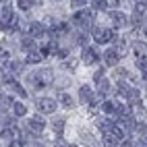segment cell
Wrapping results in <instances>:
<instances>
[{
  "mask_svg": "<svg viewBox=\"0 0 147 147\" xmlns=\"http://www.w3.org/2000/svg\"><path fill=\"white\" fill-rule=\"evenodd\" d=\"M31 81H33L37 87H46V85H50V83L54 81V75H52V71H50V68H44V71H37V73H33Z\"/></svg>",
  "mask_w": 147,
  "mask_h": 147,
  "instance_id": "6da1fadb",
  "label": "cell"
},
{
  "mask_svg": "<svg viewBox=\"0 0 147 147\" xmlns=\"http://www.w3.org/2000/svg\"><path fill=\"white\" fill-rule=\"evenodd\" d=\"M93 40L97 44H108V42H114V31L112 29H104V27H95L93 29Z\"/></svg>",
  "mask_w": 147,
  "mask_h": 147,
  "instance_id": "7a4b0ae2",
  "label": "cell"
},
{
  "mask_svg": "<svg viewBox=\"0 0 147 147\" xmlns=\"http://www.w3.org/2000/svg\"><path fill=\"white\" fill-rule=\"evenodd\" d=\"M37 110L42 114H52V112H56V102L50 100V97H40L37 100Z\"/></svg>",
  "mask_w": 147,
  "mask_h": 147,
  "instance_id": "3957f363",
  "label": "cell"
},
{
  "mask_svg": "<svg viewBox=\"0 0 147 147\" xmlns=\"http://www.w3.org/2000/svg\"><path fill=\"white\" fill-rule=\"evenodd\" d=\"M73 21L77 25H83V27H89L93 23V13L91 11H79L75 17H73Z\"/></svg>",
  "mask_w": 147,
  "mask_h": 147,
  "instance_id": "277c9868",
  "label": "cell"
},
{
  "mask_svg": "<svg viewBox=\"0 0 147 147\" xmlns=\"http://www.w3.org/2000/svg\"><path fill=\"white\" fill-rule=\"evenodd\" d=\"M83 62L85 64H93V62H97V52L93 50V48H83Z\"/></svg>",
  "mask_w": 147,
  "mask_h": 147,
  "instance_id": "5b68a950",
  "label": "cell"
},
{
  "mask_svg": "<svg viewBox=\"0 0 147 147\" xmlns=\"http://www.w3.org/2000/svg\"><path fill=\"white\" fill-rule=\"evenodd\" d=\"M110 21L114 23V27H124L126 25V17L122 13H118V11H112L110 13Z\"/></svg>",
  "mask_w": 147,
  "mask_h": 147,
  "instance_id": "8992f818",
  "label": "cell"
},
{
  "mask_svg": "<svg viewBox=\"0 0 147 147\" xmlns=\"http://www.w3.org/2000/svg\"><path fill=\"white\" fill-rule=\"evenodd\" d=\"M104 60H106L108 66H116V64H118V60H120V56H118V52H116V50H108V52L104 54Z\"/></svg>",
  "mask_w": 147,
  "mask_h": 147,
  "instance_id": "52a82bcc",
  "label": "cell"
},
{
  "mask_svg": "<svg viewBox=\"0 0 147 147\" xmlns=\"http://www.w3.org/2000/svg\"><path fill=\"white\" fill-rule=\"evenodd\" d=\"M135 56H137V60H145L147 58V44L145 42H137L135 44Z\"/></svg>",
  "mask_w": 147,
  "mask_h": 147,
  "instance_id": "ba28073f",
  "label": "cell"
},
{
  "mask_svg": "<svg viewBox=\"0 0 147 147\" xmlns=\"http://www.w3.org/2000/svg\"><path fill=\"white\" fill-rule=\"evenodd\" d=\"M44 126H46V122H44V118H42V116H33V118L31 120H29V129H31V131H44Z\"/></svg>",
  "mask_w": 147,
  "mask_h": 147,
  "instance_id": "9c48e42d",
  "label": "cell"
},
{
  "mask_svg": "<svg viewBox=\"0 0 147 147\" xmlns=\"http://www.w3.org/2000/svg\"><path fill=\"white\" fill-rule=\"evenodd\" d=\"M13 19H15V17H13V11H11V6L6 4V6L2 8V15H0V21H2V23H11ZM2 29H4V25H2Z\"/></svg>",
  "mask_w": 147,
  "mask_h": 147,
  "instance_id": "30bf717a",
  "label": "cell"
},
{
  "mask_svg": "<svg viewBox=\"0 0 147 147\" xmlns=\"http://www.w3.org/2000/svg\"><path fill=\"white\" fill-rule=\"evenodd\" d=\"M129 102H131V106H137V108L141 106V95H139V89H131V91H129Z\"/></svg>",
  "mask_w": 147,
  "mask_h": 147,
  "instance_id": "8fae6325",
  "label": "cell"
},
{
  "mask_svg": "<svg viewBox=\"0 0 147 147\" xmlns=\"http://www.w3.org/2000/svg\"><path fill=\"white\" fill-rule=\"evenodd\" d=\"M33 4H42V0H19V8L21 11H29Z\"/></svg>",
  "mask_w": 147,
  "mask_h": 147,
  "instance_id": "7c38bea8",
  "label": "cell"
},
{
  "mask_svg": "<svg viewBox=\"0 0 147 147\" xmlns=\"http://www.w3.org/2000/svg\"><path fill=\"white\" fill-rule=\"evenodd\" d=\"M97 91H100L102 95H106L108 91H110V81H108V79H100V81H97Z\"/></svg>",
  "mask_w": 147,
  "mask_h": 147,
  "instance_id": "4fadbf2b",
  "label": "cell"
},
{
  "mask_svg": "<svg viewBox=\"0 0 147 147\" xmlns=\"http://www.w3.org/2000/svg\"><path fill=\"white\" fill-rule=\"evenodd\" d=\"M79 95H81V100L87 104V102L91 100V95H93V93H91V89H89L87 85H83V87H81V91H79Z\"/></svg>",
  "mask_w": 147,
  "mask_h": 147,
  "instance_id": "5bb4252c",
  "label": "cell"
},
{
  "mask_svg": "<svg viewBox=\"0 0 147 147\" xmlns=\"http://www.w3.org/2000/svg\"><path fill=\"white\" fill-rule=\"evenodd\" d=\"M58 100H60V104L64 108H73V97L68 95V93H60V95H58Z\"/></svg>",
  "mask_w": 147,
  "mask_h": 147,
  "instance_id": "9a60e30c",
  "label": "cell"
},
{
  "mask_svg": "<svg viewBox=\"0 0 147 147\" xmlns=\"http://www.w3.org/2000/svg\"><path fill=\"white\" fill-rule=\"evenodd\" d=\"M102 108H104V112H108V114H114L116 110H118V106H116L114 102H104Z\"/></svg>",
  "mask_w": 147,
  "mask_h": 147,
  "instance_id": "2e32d148",
  "label": "cell"
},
{
  "mask_svg": "<svg viewBox=\"0 0 147 147\" xmlns=\"http://www.w3.org/2000/svg\"><path fill=\"white\" fill-rule=\"evenodd\" d=\"M13 110H15V116H25V114H27V106H23V104H13Z\"/></svg>",
  "mask_w": 147,
  "mask_h": 147,
  "instance_id": "e0dca14e",
  "label": "cell"
},
{
  "mask_svg": "<svg viewBox=\"0 0 147 147\" xmlns=\"http://www.w3.org/2000/svg\"><path fill=\"white\" fill-rule=\"evenodd\" d=\"M29 31H31V35H42L44 33V27L40 23H31V25H29Z\"/></svg>",
  "mask_w": 147,
  "mask_h": 147,
  "instance_id": "ac0fdd59",
  "label": "cell"
},
{
  "mask_svg": "<svg viewBox=\"0 0 147 147\" xmlns=\"http://www.w3.org/2000/svg\"><path fill=\"white\" fill-rule=\"evenodd\" d=\"M42 58H44V56H42V52H31V54L27 56V62H31V64H35V62H40Z\"/></svg>",
  "mask_w": 147,
  "mask_h": 147,
  "instance_id": "d6986e66",
  "label": "cell"
},
{
  "mask_svg": "<svg viewBox=\"0 0 147 147\" xmlns=\"http://www.w3.org/2000/svg\"><path fill=\"white\" fill-rule=\"evenodd\" d=\"M21 46L25 48V50H31V48L35 46V42H33V37H31V35H27V37H23V42H21Z\"/></svg>",
  "mask_w": 147,
  "mask_h": 147,
  "instance_id": "ffe728a7",
  "label": "cell"
},
{
  "mask_svg": "<svg viewBox=\"0 0 147 147\" xmlns=\"http://www.w3.org/2000/svg\"><path fill=\"white\" fill-rule=\"evenodd\" d=\"M62 129H64V120H62V118H56V120H54V131L60 135V133H62Z\"/></svg>",
  "mask_w": 147,
  "mask_h": 147,
  "instance_id": "44dd1931",
  "label": "cell"
},
{
  "mask_svg": "<svg viewBox=\"0 0 147 147\" xmlns=\"http://www.w3.org/2000/svg\"><path fill=\"white\" fill-rule=\"evenodd\" d=\"M89 104H93V106H97V104H104V95H102V93H95V95H91Z\"/></svg>",
  "mask_w": 147,
  "mask_h": 147,
  "instance_id": "7402d4cb",
  "label": "cell"
},
{
  "mask_svg": "<svg viewBox=\"0 0 147 147\" xmlns=\"http://www.w3.org/2000/svg\"><path fill=\"white\" fill-rule=\"evenodd\" d=\"M93 6L100 8V11H104V8L108 6V2H106V0H93Z\"/></svg>",
  "mask_w": 147,
  "mask_h": 147,
  "instance_id": "603a6c76",
  "label": "cell"
},
{
  "mask_svg": "<svg viewBox=\"0 0 147 147\" xmlns=\"http://www.w3.org/2000/svg\"><path fill=\"white\" fill-rule=\"evenodd\" d=\"M85 2H87V0H71V4H73L75 8H81V6H85Z\"/></svg>",
  "mask_w": 147,
  "mask_h": 147,
  "instance_id": "cb8c5ba5",
  "label": "cell"
},
{
  "mask_svg": "<svg viewBox=\"0 0 147 147\" xmlns=\"http://www.w3.org/2000/svg\"><path fill=\"white\" fill-rule=\"evenodd\" d=\"M126 50V44L124 42H116V52H124Z\"/></svg>",
  "mask_w": 147,
  "mask_h": 147,
  "instance_id": "d4e9b609",
  "label": "cell"
},
{
  "mask_svg": "<svg viewBox=\"0 0 147 147\" xmlns=\"http://www.w3.org/2000/svg\"><path fill=\"white\" fill-rule=\"evenodd\" d=\"M104 73H106L104 68H100V71H95V75H93V77H95V81H100V79H104Z\"/></svg>",
  "mask_w": 147,
  "mask_h": 147,
  "instance_id": "484cf974",
  "label": "cell"
},
{
  "mask_svg": "<svg viewBox=\"0 0 147 147\" xmlns=\"http://www.w3.org/2000/svg\"><path fill=\"white\" fill-rule=\"evenodd\" d=\"M8 147H23V141H21V139H17V141H11V143H8Z\"/></svg>",
  "mask_w": 147,
  "mask_h": 147,
  "instance_id": "4316f807",
  "label": "cell"
},
{
  "mask_svg": "<svg viewBox=\"0 0 147 147\" xmlns=\"http://www.w3.org/2000/svg\"><path fill=\"white\" fill-rule=\"evenodd\" d=\"M75 64H77L75 60H68V62H64V68H75Z\"/></svg>",
  "mask_w": 147,
  "mask_h": 147,
  "instance_id": "83f0119b",
  "label": "cell"
},
{
  "mask_svg": "<svg viewBox=\"0 0 147 147\" xmlns=\"http://www.w3.org/2000/svg\"><path fill=\"white\" fill-rule=\"evenodd\" d=\"M56 56H58V58H66V50H58Z\"/></svg>",
  "mask_w": 147,
  "mask_h": 147,
  "instance_id": "f1b7e54d",
  "label": "cell"
},
{
  "mask_svg": "<svg viewBox=\"0 0 147 147\" xmlns=\"http://www.w3.org/2000/svg\"><path fill=\"white\" fill-rule=\"evenodd\" d=\"M106 2H108V6H116V4H118V0H106Z\"/></svg>",
  "mask_w": 147,
  "mask_h": 147,
  "instance_id": "f546056e",
  "label": "cell"
},
{
  "mask_svg": "<svg viewBox=\"0 0 147 147\" xmlns=\"http://www.w3.org/2000/svg\"><path fill=\"white\" fill-rule=\"evenodd\" d=\"M0 58H2V60H4V58H8V52H4V50H0Z\"/></svg>",
  "mask_w": 147,
  "mask_h": 147,
  "instance_id": "4dcf8cb0",
  "label": "cell"
},
{
  "mask_svg": "<svg viewBox=\"0 0 147 147\" xmlns=\"http://www.w3.org/2000/svg\"><path fill=\"white\" fill-rule=\"evenodd\" d=\"M122 147H135V145H131V143H122Z\"/></svg>",
  "mask_w": 147,
  "mask_h": 147,
  "instance_id": "1f68e13d",
  "label": "cell"
},
{
  "mask_svg": "<svg viewBox=\"0 0 147 147\" xmlns=\"http://www.w3.org/2000/svg\"><path fill=\"white\" fill-rule=\"evenodd\" d=\"M29 147H42V145H37V143H33V145H29Z\"/></svg>",
  "mask_w": 147,
  "mask_h": 147,
  "instance_id": "d6a6232c",
  "label": "cell"
},
{
  "mask_svg": "<svg viewBox=\"0 0 147 147\" xmlns=\"http://www.w3.org/2000/svg\"><path fill=\"white\" fill-rule=\"evenodd\" d=\"M145 33H147V27H145Z\"/></svg>",
  "mask_w": 147,
  "mask_h": 147,
  "instance_id": "836d02e7",
  "label": "cell"
},
{
  "mask_svg": "<svg viewBox=\"0 0 147 147\" xmlns=\"http://www.w3.org/2000/svg\"><path fill=\"white\" fill-rule=\"evenodd\" d=\"M145 8H147V2H145Z\"/></svg>",
  "mask_w": 147,
  "mask_h": 147,
  "instance_id": "e575fe53",
  "label": "cell"
},
{
  "mask_svg": "<svg viewBox=\"0 0 147 147\" xmlns=\"http://www.w3.org/2000/svg\"><path fill=\"white\" fill-rule=\"evenodd\" d=\"M71 147H77V145H71Z\"/></svg>",
  "mask_w": 147,
  "mask_h": 147,
  "instance_id": "d590c367",
  "label": "cell"
}]
</instances>
